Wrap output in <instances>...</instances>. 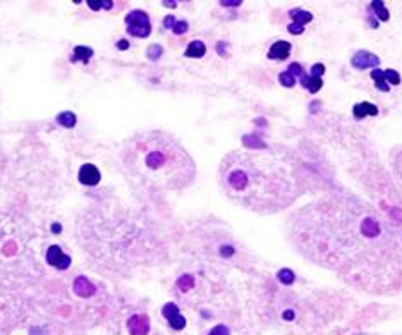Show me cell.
<instances>
[{
	"label": "cell",
	"mask_w": 402,
	"mask_h": 335,
	"mask_svg": "<svg viewBox=\"0 0 402 335\" xmlns=\"http://www.w3.org/2000/svg\"><path fill=\"white\" fill-rule=\"evenodd\" d=\"M52 231H55V232H60V225H59V223H55V227H52Z\"/></svg>",
	"instance_id": "cell-36"
},
{
	"label": "cell",
	"mask_w": 402,
	"mask_h": 335,
	"mask_svg": "<svg viewBox=\"0 0 402 335\" xmlns=\"http://www.w3.org/2000/svg\"><path fill=\"white\" fill-rule=\"evenodd\" d=\"M127 330L131 335H148L150 332V320L144 314H134L127 321Z\"/></svg>",
	"instance_id": "cell-11"
},
{
	"label": "cell",
	"mask_w": 402,
	"mask_h": 335,
	"mask_svg": "<svg viewBox=\"0 0 402 335\" xmlns=\"http://www.w3.org/2000/svg\"><path fill=\"white\" fill-rule=\"evenodd\" d=\"M290 239L308 260L373 292L402 286V238L366 201L330 192L290 216Z\"/></svg>",
	"instance_id": "cell-1"
},
{
	"label": "cell",
	"mask_w": 402,
	"mask_h": 335,
	"mask_svg": "<svg viewBox=\"0 0 402 335\" xmlns=\"http://www.w3.org/2000/svg\"><path fill=\"white\" fill-rule=\"evenodd\" d=\"M287 72L292 74V76H301V74L305 72V71H303V66H301V64L292 62V64L289 66V71H287Z\"/></svg>",
	"instance_id": "cell-31"
},
{
	"label": "cell",
	"mask_w": 402,
	"mask_h": 335,
	"mask_svg": "<svg viewBox=\"0 0 402 335\" xmlns=\"http://www.w3.org/2000/svg\"><path fill=\"white\" fill-rule=\"evenodd\" d=\"M93 57V50L90 48V47H76L74 48V55H72V60H83V62H88V60Z\"/></svg>",
	"instance_id": "cell-20"
},
{
	"label": "cell",
	"mask_w": 402,
	"mask_h": 335,
	"mask_svg": "<svg viewBox=\"0 0 402 335\" xmlns=\"http://www.w3.org/2000/svg\"><path fill=\"white\" fill-rule=\"evenodd\" d=\"M57 122H59L62 127L71 129V127L76 126V116H74L72 112H62V114L57 116Z\"/></svg>",
	"instance_id": "cell-19"
},
{
	"label": "cell",
	"mask_w": 402,
	"mask_h": 335,
	"mask_svg": "<svg viewBox=\"0 0 402 335\" xmlns=\"http://www.w3.org/2000/svg\"><path fill=\"white\" fill-rule=\"evenodd\" d=\"M290 48H292V45H290L289 42H285V40H279V42H275L272 47H270L268 50V59L270 60H287L290 55Z\"/></svg>",
	"instance_id": "cell-12"
},
{
	"label": "cell",
	"mask_w": 402,
	"mask_h": 335,
	"mask_svg": "<svg viewBox=\"0 0 402 335\" xmlns=\"http://www.w3.org/2000/svg\"><path fill=\"white\" fill-rule=\"evenodd\" d=\"M325 74V64H315L311 67V76L313 77H322Z\"/></svg>",
	"instance_id": "cell-30"
},
{
	"label": "cell",
	"mask_w": 402,
	"mask_h": 335,
	"mask_svg": "<svg viewBox=\"0 0 402 335\" xmlns=\"http://www.w3.org/2000/svg\"><path fill=\"white\" fill-rule=\"evenodd\" d=\"M277 277H279V280L284 284V286H290V284L294 282V272L292 270H289V268H282V270H279V273H277Z\"/></svg>",
	"instance_id": "cell-23"
},
{
	"label": "cell",
	"mask_w": 402,
	"mask_h": 335,
	"mask_svg": "<svg viewBox=\"0 0 402 335\" xmlns=\"http://www.w3.org/2000/svg\"><path fill=\"white\" fill-rule=\"evenodd\" d=\"M126 29L131 36H136V38H146L151 33V23H150V16L144 11H131L129 14L126 16Z\"/></svg>",
	"instance_id": "cell-5"
},
{
	"label": "cell",
	"mask_w": 402,
	"mask_h": 335,
	"mask_svg": "<svg viewBox=\"0 0 402 335\" xmlns=\"http://www.w3.org/2000/svg\"><path fill=\"white\" fill-rule=\"evenodd\" d=\"M162 53H164V48H162L160 45H151L150 48H148L146 55H148V59L150 60H158Z\"/></svg>",
	"instance_id": "cell-28"
},
{
	"label": "cell",
	"mask_w": 402,
	"mask_h": 335,
	"mask_svg": "<svg viewBox=\"0 0 402 335\" xmlns=\"http://www.w3.org/2000/svg\"><path fill=\"white\" fill-rule=\"evenodd\" d=\"M383 77H385V81H388V84H395V86L401 84V74L394 69L383 71Z\"/></svg>",
	"instance_id": "cell-27"
},
{
	"label": "cell",
	"mask_w": 402,
	"mask_h": 335,
	"mask_svg": "<svg viewBox=\"0 0 402 335\" xmlns=\"http://www.w3.org/2000/svg\"><path fill=\"white\" fill-rule=\"evenodd\" d=\"M351 64H353L354 69H359V71L373 69V67H377L378 64H380V59H378V55L368 52V50H357L353 55V59H351Z\"/></svg>",
	"instance_id": "cell-8"
},
{
	"label": "cell",
	"mask_w": 402,
	"mask_h": 335,
	"mask_svg": "<svg viewBox=\"0 0 402 335\" xmlns=\"http://www.w3.org/2000/svg\"><path fill=\"white\" fill-rule=\"evenodd\" d=\"M102 179V174L93 164H84L79 168V182L84 186H96Z\"/></svg>",
	"instance_id": "cell-10"
},
{
	"label": "cell",
	"mask_w": 402,
	"mask_h": 335,
	"mask_svg": "<svg viewBox=\"0 0 402 335\" xmlns=\"http://www.w3.org/2000/svg\"><path fill=\"white\" fill-rule=\"evenodd\" d=\"M279 81L284 88H294V84H296V77H294L292 74L287 72V71H284V72L279 74Z\"/></svg>",
	"instance_id": "cell-25"
},
{
	"label": "cell",
	"mask_w": 402,
	"mask_h": 335,
	"mask_svg": "<svg viewBox=\"0 0 402 335\" xmlns=\"http://www.w3.org/2000/svg\"><path fill=\"white\" fill-rule=\"evenodd\" d=\"M284 318H285V320H292L294 318V311H285V313H284Z\"/></svg>",
	"instance_id": "cell-34"
},
{
	"label": "cell",
	"mask_w": 402,
	"mask_h": 335,
	"mask_svg": "<svg viewBox=\"0 0 402 335\" xmlns=\"http://www.w3.org/2000/svg\"><path fill=\"white\" fill-rule=\"evenodd\" d=\"M162 314H164L165 320L168 321V325H170L174 330H182V328L186 327V318L182 316L179 308L175 306L174 303L165 304V306L162 308Z\"/></svg>",
	"instance_id": "cell-9"
},
{
	"label": "cell",
	"mask_w": 402,
	"mask_h": 335,
	"mask_svg": "<svg viewBox=\"0 0 402 335\" xmlns=\"http://www.w3.org/2000/svg\"><path fill=\"white\" fill-rule=\"evenodd\" d=\"M220 5H225V7H237V5H241V0H234V2H227V0H222Z\"/></svg>",
	"instance_id": "cell-32"
},
{
	"label": "cell",
	"mask_w": 402,
	"mask_h": 335,
	"mask_svg": "<svg viewBox=\"0 0 402 335\" xmlns=\"http://www.w3.org/2000/svg\"><path fill=\"white\" fill-rule=\"evenodd\" d=\"M208 335H231V332H229V328L225 325H217V327L212 328Z\"/></svg>",
	"instance_id": "cell-29"
},
{
	"label": "cell",
	"mask_w": 402,
	"mask_h": 335,
	"mask_svg": "<svg viewBox=\"0 0 402 335\" xmlns=\"http://www.w3.org/2000/svg\"><path fill=\"white\" fill-rule=\"evenodd\" d=\"M353 116H354V119H357V120L364 119V117H368V116L375 117V116H378V107L373 103H370V101H361V103H356L353 107Z\"/></svg>",
	"instance_id": "cell-14"
},
{
	"label": "cell",
	"mask_w": 402,
	"mask_h": 335,
	"mask_svg": "<svg viewBox=\"0 0 402 335\" xmlns=\"http://www.w3.org/2000/svg\"><path fill=\"white\" fill-rule=\"evenodd\" d=\"M88 5H90L93 11H100V9H112L114 2H110V0H88Z\"/></svg>",
	"instance_id": "cell-26"
},
{
	"label": "cell",
	"mask_w": 402,
	"mask_h": 335,
	"mask_svg": "<svg viewBox=\"0 0 402 335\" xmlns=\"http://www.w3.org/2000/svg\"><path fill=\"white\" fill-rule=\"evenodd\" d=\"M72 289H74V292L81 297H91L95 292H96V287H95L86 277H77L72 284Z\"/></svg>",
	"instance_id": "cell-13"
},
{
	"label": "cell",
	"mask_w": 402,
	"mask_h": 335,
	"mask_svg": "<svg viewBox=\"0 0 402 335\" xmlns=\"http://www.w3.org/2000/svg\"><path fill=\"white\" fill-rule=\"evenodd\" d=\"M290 18H292V23L289 24V33L290 35H301L305 31V26L308 23H311L313 14L308 11H303V9H292L290 11Z\"/></svg>",
	"instance_id": "cell-7"
},
{
	"label": "cell",
	"mask_w": 402,
	"mask_h": 335,
	"mask_svg": "<svg viewBox=\"0 0 402 335\" xmlns=\"http://www.w3.org/2000/svg\"><path fill=\"white\" fill-rule=\"evenodd\" d=\"M371 9L375 11V14L378 16V19H380V21H388L390 14H388V11H387V7H385L383 2H380V0H377V2H371Z\"/></svg>",
	"instance_id": "cell-21"
},
{
	"label": "cell",
	"mask_w": 402,
	"mask_h": 335,
	"mask_svg": "<svg viewBox=\"0 0 402 335\" xmlns=\"http://www.w3.org/2000/svg\"><path fill=\"white\" fill-rule=\"evenodd\" d=\"M127 47H129V43H127L126 40H120V42L117 43V48H119V50H126Z\"/></svg>",
	"instance_id": "cell-33"
},
{
	"label": "cell",
	"mask_w": 402,
	"mask_h": 335,
	"mask_svg": "<svg viewBox=\"0 0 402 335\" xmlns=\"http://www.w3.org/2000/svg\"><path fill=\"white\" fill-rule=\"evenodd\" d=\"M164 28L172 29L175 35H184V33H188L189 24L184 19H175L174 16H167V18L164 19Z\"/></svg>",
	"instance_id": "cell-15"
},
{
	"label": "cell",
	"mask_w": 402,
	"mask_h": 335,
	"mask_svg": "<svg viewBox=\"0 0 402 335\" xmlns=\"http://www.w3.org/2000/svg\"><path fill=\"white\" fill-rule=\"evenodd\" d=\"M0 170H2V155H0Z\"/></svg>",
	"instance_id": "cell-37"
},
{
	"label": "cell",
	"mask_w": 402,
	"mask_h": 335,
	"mask_svg": "<svg viewBox=\"0 0 402 335\" xmlns=\"http://www.w3.org/2000/svg\"><path fill=\"white\" fill-rule=\"evenodd\" d=\"M122 164L129 175L151 189L188 188L196 175L191 155L162 131H146L131 138L122 150Z\"/></svg>",
	"instance_id": "cell-3"
},
{
	"label": "cell",
	"mask_w": 402,
	"mask_h": 335,
	"mask_svg": "<svg viewBox=\"0 0 402 335\" xmlns=\"http://www.w3.org/2000/svg\"><path fill=\"white\" fill-rule=\"evenodd\" d=\"M242 141H244L246 146L251 148V150H265L266 148V144L263 143L258 136H244L242 138Z\"/></svg>",
	"instance_id": "cell-22"
},
{
	"label": "cell",
	"mask_w": 402,
	"mask_h": 335,
	"mask_svg": "<svg viewBox=\"0 0 402 335\" xmlns=\"http://www.w3.org/2000/svg\"><path fill=\"white\" fill-rule=\"evenodd\" d=\"M299 77H301V84H303L309 93H318V91L323 88L322 77H313L311 74H306V72H303Z\"/></svg>",
	"instance_id": "cell-16"
},
{
	"label": "cell",
	"mask_w": 402,
	"mask_h": 335,
	"mask_svg": "<svg viewBox=\"0 0 402 335\" xmlns=\"http://www.w3.org/2000/svg\"><path fill=\"white\" fill-rule=\"evenodd\" d=\"M371 79L375 81V86H377L380 91H388V90H390V88H388V83L385 81V77H383V71L373 69V71H371Z\"/></svg>",
	"instance_id": "cell-18"
},
{
	"label": "cell",
	"mask_w": 402,
	"mask_h": 335,
	"mask_svg": "<svg viewBox=\"0 0 402 335\" xmlns=\"http://www.w3.org/2000/svg\"><path fill=\"white\" fill-rule=\"evenodd\" d=\"M45 260L50 266H55V268H59V270H66L71 266V256L66 255V253L62 251V248L57 244L50 246V248L47 249Z\"/></svg>",
	"instance_id": "cell-6"
},
{
	"label": "cell",
	"mask_w": 402,
	"mask_h": 335,
	"mask_svg": "<svg viewBox=\"0 0 402 335\" xmlns=\"http://www.w3.org/2000/svg\"><path fill=\"white\" fill-rule=\"evenodd\" d=\"M205 53H207V45L203 42H199V40H194V42H191L188 45L184 55L191 57V59H201Z\"/></svg>",
	"instance_id": "cell-17"
},
{
	"label": "cell",
	"mask_w": 402,
	"mask_h": 335,
	"mask_svg": "<svg viewBox=\"0 0 402 335\" xmlns=\"http://www.w3.org/2000/svg\"><path fill=\"white\" fill-rule=\"evenodd\" d=\"M218 179L232 201L255 213L285 210L306 189L292 158L277 153L232 151L222 160Z\"/></svg>",
	"instance_id": "cell-2"
},
{
	"label": "cell",
	"mask_w": 402,
	"mask_h": 335,
	"mask_svg": "<svg viewBox=\"0 0 402 335\" xmlns=\"http://www.w3.org/2000/svg\"><path fill=\"white\" fill-rule=\"evenodd\" d=\"M194 286V279H192L191 275H182V277H179V280H177V287L182 290V292H188L191 287Z\"/></svg>",
	"instance_id": "cell-24"
},
{
	"label": "cell",
	"mask_w": 402,
	"mask_h": 335,
	"mask_svg": "<svg viewBox=\"0 0 402 335\" xmlns=\"http://www.w3.org/2000/svg\"><path fill=\"white\" fill-rule=\"evenodd\" d=\"M43 236L31 223L0 212V275H18L42 266Z\"/></svg>",
	"instance_id": "cell-4"
},
{
	"label": "cell",
	"mask_w": 402,
	"mask_h": 335,
	"mask_svg": "<svg viewBox=\"0 0 402 335\" xmlns=\"http://www.w3.org/2000/svg\"><path fill=\"white\" fill-rule=\"evenodd\" d=\"M164 5H167V7H175V5H177V2H167V0H165Z\"/></svg>",
	"instance_id": "cell-35"
}]
</instances>
